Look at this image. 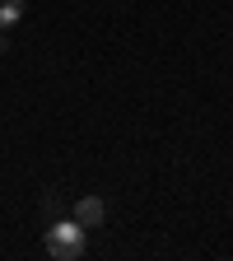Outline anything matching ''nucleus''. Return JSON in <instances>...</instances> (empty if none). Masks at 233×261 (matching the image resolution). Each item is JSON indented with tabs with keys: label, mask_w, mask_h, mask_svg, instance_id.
I'll list each match as a JSON object with an SVG mask.
<instances>
[{
	"label": "nucleus",
	"mask_w": 233,
	"mask_h": 261,
	"mask_svg": "<svg viewBox=\"0 0 233 261\" xmlns=\"http://www.w3.org/2000/svg\"><path fill=\"white\" fill-rule=\"evenodd\" d=\"M23 19V0H0V33H10Z\"/></svg>",
	"instance_id": "nucleus-3"
},
{
	"label": "nucleus",
	"mask_w": 233,
	"mask_h": 261,
	"mask_svg": "<svg viewBox=\"0 0 233 261\" xmlns=\"http://www.w3.org/2000/svg\"><path fill=\"white\" fill-rule=\"evenodd\" d=\"M84 247H89V228H84V224L56 219V224L47 228V256H56V261H80Z\"/></svg>",
	"instance_id": "nucleus-1"
},
{
	"label": "nucleus",
	"mask_w": 233,
	"mask_h": 261,
	"mask_svg": "<svg viewBox=\"0 0 233 261\" xmlns=\"http://www.w3.org/2000/svg\"><path fill=\"white\" fill-rule=\"evenodd\" d=\"M103 219H108L103 196H80V201H75V224H84V228H98Z\"/></svg>",
	"instance_id": "nucleus-2"
}]
</instances>
